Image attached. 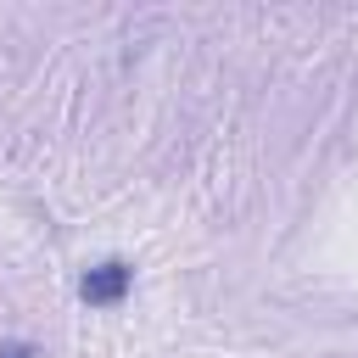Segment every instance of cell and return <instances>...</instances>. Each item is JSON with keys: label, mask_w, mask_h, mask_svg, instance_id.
<instances>
[{"label": "cell", "mask_w": 358, "mask_h": 358, "mask_svg": "<svg viewBox=\"0 0 358 358\" xmlns=\"http://www.w3.org/2000/svg\"><path fill=\"white\" fill-rule=\"evenodd\" d=\"M129 285H134V268H129L123 257H101V263H90V268L78 274V296H84L90 308H117V302L129 296Z\"/></svg>", "instance_id": "cell-1"}, {"label": "cell", "mask_w": 358, "mask_h": 358, "mask_svg": "<svg viewBox=\"0 0 358 358\" xmlns=\"http://www.w3.org/2000/svg\"><path fill=\"white\" fill-rule=\"evenodd\" d=\"M0 358H39V347L22 341V336H11V341H0Z\"/></svg>", "instance_id": "cell-2"}]
</instances>
